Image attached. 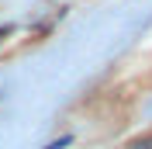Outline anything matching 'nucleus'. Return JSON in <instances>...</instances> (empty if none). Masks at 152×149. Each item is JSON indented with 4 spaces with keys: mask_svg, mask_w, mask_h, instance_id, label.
<instances>
[{
    "mask_svg": "<svg viewBox=\"0 0 152 149\" xmlns=\"http://www.w3.org/2000/svg\"><path fill=\"white\" fill-rule=\"evenodd\" d=\"M145 146H149V149H152V139H149V142H145Z\"/></svg>",
    "mask_w": 152,
    "mask_h": 149,
    "instance_id": "1",
    "label": "nucleus"
}]
</instances>
